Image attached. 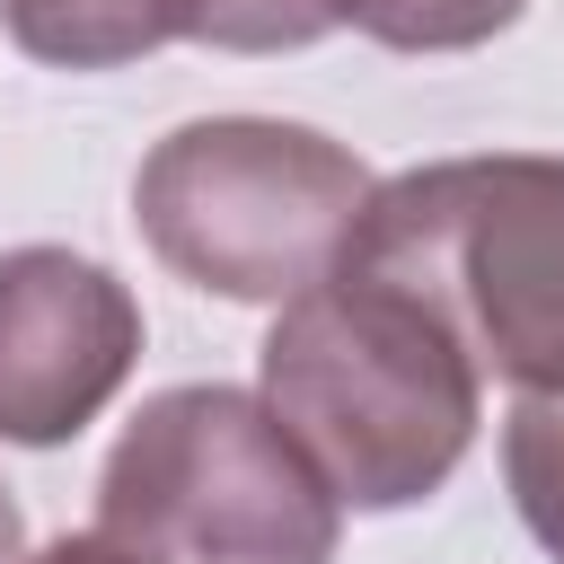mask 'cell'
Returning a JSON list of instances; mask_svg holds the SVG:
<instances>
[{"label": "cell", "instance_id": "1", "mask_svg": "<svg viewBox=\"0 0 564 564\" xmlns=\"http://www.w3.org/2000/svg\"><path fill=\"white\" fill-rule=\"evenodd\" d=\"M256 379L264 414L344 511H414L423 494H441L485 414V379L458 335L397 282L344 264L282 300Z\"/></svg>", "mask_w": 564, "mask_h": 564}, {"label": "cell", "instance_id": "2", "mask_svg": "<svg viewBox=\"0 0 564 564\" xmlns=\"http://www.w3.org/2000/svg\"><path fill=\"white\" fill-rule=\"evenodd\" d=\"M335 264L423 300L476 379H511L520 397L564 388V159L485 150L405 167L370 185Z\"/></svg>", "mask_w": 564, "mask_h": 564}, {"label": "cell", "instance_id": "3", "mask_svg": "<svg viewBox=\"0 0 564 564\" xmlns=\"http://www.w3.org/2000/svg\"><path fill=\"white\" fill-rule=\"evenodd\" d=\"M123 564H335L344 502L247 388H159L97 476Z\"/></svg>", "mask_w": 564, "mask_h": 564}, {"label": "cell", "instance_id": "4", "mask_svg": "<svg viewBox=\"0 0 564 564\" xmlns=\"http://www.w3.org/2000/svg\"><path fill=\"white\" fill-rule=\"evenodd\" d=\"M370 185L379 176L317 123L203 115V123H176L141 159L132 220L176 282L282 308L335 273Z\"/></svg>", "mask_w": 564, "mask_h": 564}, {"label": "cell", "instance_id": "5", "mask_svg": "<svg viewBox=\"0 0 564 564\" xmlns=\"http://www.w3.org/2000/svg\"><path fill=\"white\" fill-rule=\"evenodd\" d=\"M141 361V300L70 247L0 256V441H79Z\"/></svg>", "mask_w": 564, "mask_h": 564}, {"label": "cell", "instance_id": "6", "mask_svg": "<svg viewBox=\"0 0 564 564\" xmlns=\"http://www.w3.org/2000/svg\"><path fill=\"white\" fill-rule=\"evenodd\" d=\"M0 26L26 62L123 70L159 44H185V0H0Z\"/></svg>", "mask_w": 564, "mask_h": 564}, {"label": "cell", "instance_id": "7", "mask_svg": "<svg viewBox=\"0 0 564 564\" xmlns=\"http://www.w3.org/2000/svg\"><path fill=\"white\" fill-rule=\"evenodd\" d=\"M502 485L520 502V529L564 564V388H529L502 423Z\"/></svg>", "mask_w": 564, "mask_h": 564}, {"label": "cell", "instance_id": "8", "mask_svg": "<svg viewBox=\"0 0 564 564\" xmlns=\"http://www.w3.org/2000/svg\"><path fill=\"white\" fill-rule=\"evenodd\" d=\"M520 18V0H335V26H361L388 53H476Z\"/></svg>", "mask_w": 564, "mask_h": 564}, {"label": "cell", "instance_id": "9", "mask_svg": "<svg viewBox=\"0 0 564 564\" xmlns=\"http://www.w3.org/2000/svg\"><path fill=\"white\" fill-rule=\"evenodd\" d=\"M335 35V0H185V44L212 53H308Z\"/></svg>", "mask_w": 564, "mask_h": 564}, {"label": "cell", "instance_id": "10", "mask_svg": "<svg viewBox=\"0 0 564 564\" xmlns=\"http://www.w3.org/2000/svg\"><path fill=\"white\" fill-rule=\"evenodd\" d=\"M26 564H123V555L88 529V538H53V546H44V555H26Z\"/></svg>", "mask_w": 564, "mask_h": 564}, {"label": "cell", "instance_id": "11", "mask_svg": "<svg viewBox=\"0 0 564 564\" xmlns=\"http://www.w3.org/2000/svg\"><path fill=\"white\" fill-rule=\"evenodd\" d=\"M0 564H26V520L9 502V485H0Z\"/></svg>", "mask_w": 564, "mask_h": 564}]
</instances>
